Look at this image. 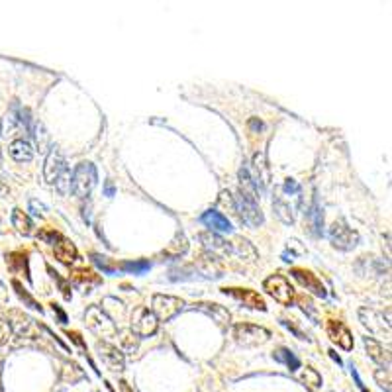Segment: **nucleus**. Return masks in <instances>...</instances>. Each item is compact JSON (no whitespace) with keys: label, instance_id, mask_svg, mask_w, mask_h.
<instances>
[{"label":"nucleus","instance_id":"nucleus-4","mask_svg":"<svg viewBox=\"0 0 392 392\" xmlns=\"http://www.w3.org/2000/svg\"><path fill=\"white\" fill-rule=\"evenodd\" d=\"M271 332L261 328V326H253V324H238L233 326V339L243 347H253L261 345L265 341H269Z\"/></svg>","mask_w":392,"mask_h":392},{"label":"nucleus","instance_id":"nucleus-39","mask_svg":"<svg viewBox=\"0 0 392 392\" xmlns=\"http://www.w3.org/2000/svg\"><path fill=\"white\" fill-rule=\"evenodd\" d=\"M49 272H51V277H53V279H55V281L59 283V288H61V292H63V296H65L67 300H71V288L67 287V283H65V281H63V279H61L59 275L53 271L51 267H49Z\"/></svg>","mask_w":392,"mask_h":392},{"label":"nucleus","instance_id":"nucleus-45","mask_svg":"<svg viewBox=\"0 0 392 392\" xmlns=\"http://www.w3.org/2000/svg\"><path fill=\"white\" fill-rule=\"evenodd\" d=\"M249 128H253V130H263V124L257 120V118H251V120H249Z\"/></svg>","mask_w":392,"mask_h":392},{"label":"nucleus","instance_id":"nucleus-42","mask_svg":"<svg viewBox=\"0 0 392 392\" xmlns=\"http://www.w3.org/2000/svg\"><path fill=\"white\" fill-rule=\"evenodd\" d=\"M51 308H53V312L57 314V318H59V322H61V324H65V322H67V316H65V312L61 310V306H59V304H51Z\"/></svg>","mask_w":392,"mask_h":392},{"label":"nucleus","instance_id":"nucleus-8","mask_svg":"<svg viewBox=\"0 0 392 392\" xmlns=\"http://www.w3.org/2000/svg\"><path fill=\"white\" fill-rule=\"evenodd\" d=\"M222 294H226L233 300L242 302L245 308H251V310H261L265 312L267 310V304L261 298V294H257L255 290H249V288H222Z\"/></svg>","mask_w":392,"mask_h":392},{"label":"nucleus","instance_id":"nucleus-25","mask_svg":"<svg viewBox=\"0 0 392 392\" xmlns=\"http://www.w3.org/2000/svg\"><path fill=\"white\" fill-rule=\"evenodd\" d=\"M240 194H243L245 198H251V200H257L255 182L251 179V173H249L247 167L240 169Z\"/></svg>","mask_w":392,"mask_h":392},{"label":"nucleus","instance_id":"nucleus-32","mask_svg":"<svg viewBox=\"0 0 392 392\" xmlns=\"http://www.w3.org/2000/svg\"><path fill=\"white\" fill-rule=\"evenodd\" d=\"M120 269L124 272H132V275H145L151 269V263L145 259H139V261H124L120 263Z\"/></svg>","mask_w":392,"mask_h":392},{"label":"nucleus","instance_id":"nucleus-1","mask_svg":"<svg viewBox=\"0 0 392 392\" xmlns=\"http://www.w3.org/2000/svg\"><path fill=\"white\" fill-rule=\"evenodd\" d=\"M96 181H98L96 167L89 161H85V163L76 165L75 173L71 177V190L75 192V196L85 200L92 192V188L96 186Z\"/></svg>","mask_w":392,"mask_h":392},{"label":"nucleus","instance_id":"nucleus-37","mask_svg":"<svg viewBox=\"0 0 392 392\" xmlns=\"http://www.w3.org/2000/svg\"><path fill=\"white\" fill-rule=\"evenodd\" d=\"M283 190H285V194H288V196H300V184L294 181V179H287Z\"/></svg>","mask_w":392,"mask_h":392},{"label":"nucleus","instance_id":"nucleus-11","mask_svg":"<svg viewBox=\"0 0 392 392\" xmlns=\"http://www.w3.org/2000/svg\"><path fill=\"white\" fill-rule=\"evenodd\" d=\"M67 169H69V167H67L65 157L61 155V151L57 149V147H51V151H49V155H47V159H46V167H44V177H46V181L49 182V184H55V181L59 179Z\"/></svg>","mask_w":392,"mask_h":392},{"label":"nucleus","instance_id":"nucleus-18","mask_svg":"<svg viewBox=\"0 0 392 392\" xmlns=\"http://www.w3.org/2000/svg\"><path fill=\"white\" fill-rule=\"evenodd\" d=\"M200 222H202L204 226L210 227V231H224V233L233 231L231 222L227 220L224 214H220V212H216V210H206L202 216H200Z\"/></svg>","mask_w":392,"mask_h":392},{"label":"nucleus","instance_id":"nucleus-27","mask_svg":"<svg viewBox=\"0 0 392 392\" xmlns=\"http://www.w3.org/2000/svg\"><path fill=\"white\" fill-rule=\"evenodd\" d=\"M272 357H275V361L283 363V365H287L288 371H296V369H300V359L290 351L287 347H281V349H277L275 353H272Z\"/></svg>","mask_w":392,"mask_h":392},{"label":"nucleus","instance_id":"nucleus-50","mask_svg":"<svg viewBox=\"0 0 392 392\" xmlns=\"http://www.w3.org/2000/svg\"><path fill=\"white\" fill-rule=\"evenodd\" d=\"M0 192H6V188H4V186H0Z\"/></svg>","mask_w":392,"mask_h":392},{"label":"nucleus","instance_id":"nucleus-9","mask_svg":"<svg viewBox=\"0 0 392 392\" xmlns=\"http://www.w3.org/2000/svg\"><path fill=\"white\" fill-rule=\"evenodd\" d=\"M159 322L157 318L151 314L147 308H139L134 314V322H132V333H136L139 337H151L157 332Z\"/></svg>","mask_w":392,"mask_h":392},{"label":"nucleus","instance_id":"nucleus-49","mask_svg":"<svg viewBox=\"0 0 392 392\" xmlns=\"http://www.w3.org/2000/svg\"><path fill=\"white\" fill-rule=\"evenodd\" d=\"M120 386H122V390H124V392H132V390H130V386H128V382H126V380H122Z\"/></svg>","mask_w":392,"mask_h":392},{"label":"nucleus","instance_id":"nucleus-17","mask_svg":"<svg viewBox=\"0 0 392 392\" xmlns=\"http://www.w3.org/2000/svg\"><path fill=\"white\" fill-rule=\"evenodd\" d=\"M200 242L204 243V247H206V251H210L214 255H218V253H222V255H226V253H231V243H227L222 236H218L216 231H202L200 233Z\"/></svg>","mask_w":392,"mask_h":392},{"label":"nucleus","instance_id":"nucleus-38","mask_svg":"<svg viewBox=\"0 0 392 392\" xmlns=\"http://www.w3.org/2000/svg\"><path fill=\"white\" fill-rule=\"evenodd\" d=\"M298 304L302 306V310L308 314V318H312V320H318V310L314 308V304L310 300H306V298H298Z\"/></svg>","mask_w":392,"mask_h":392},{"label":"nucleus","instance_id":"nucleus-15","mask_svg":"<svg viewBox=\"0 0 392 392\" xmlns=\"http://www.w3.org/2000/svg\"><path fill=\"white\" fill-rule=\"evenodd\" d=\"M96 349H98L102 361H104V365L110 369V371H114V373L124 371V355H122V351L118 347L110 345V343H106V341H98V343H96Z\"/></svg>","mask_w":392,"mask_h":392},{"label":"nucleus","instance_id":"nucleus-10","mask_svg":"<svg viewBox=\"0 0 392 392\" xmlns=\"http://www.w3.org/2000/svg\"><path fill=\"white\" fill-rule=\"evenodd\" d=\"M196 269L200 275H204L206 279H220L224 277V263L218 255H214L210 251H204L202 255L196 259Z\"/></svg>","mask_w":392,"mask_h":392},{"label":"nucleus","instance_id":"nucleus-13","mask_svg":"<svg viewBox=\"0 0 392 392\" xmlns=\"http://www.w3.org/2000/svg\"><path fill=\"white\" fill-rule=\"evenodd\" d=\"M89 310L92 312V316H96V320L91 318V316H87V324H89V328H91L92 332L102 333V335H116V333H118L116 326H114V322H112L110 318H106V314L102 312V308H98V306H91Z\"/></svg>","mask_w":392,"mask_h":392},{"label":"nucleus","instance_id":"nucleus-34","mask_svg":"<svg viewBox=\"0 0 392 392\" xmlns=\"http://www.w3.org/2000/svg\"><path fill=\"white\" fill-rule=\"evenodd\" d=\"M92 261H94V265H96L98 269H102L106 275H114V272H116V269H114V267L108 263V259H106V257L96 255V253H94V255H92Z\"/></svg>","mask_w":392,"mask_h":392},{"label":"nucleus","instance_id":"nucleus-26","mask_svg":"<svg viewBox=\"0 0 392 392\" xmlns=\"http://www.w3.org/2000/svg\"><path fill=\"white\" fill-rule=\"evenodd\" d=\"M12 224H14V227L22 233V236H31L33 233V222H31V218L26 214V212H22L20 208H16L14 212H12Z\"/></svg>","mask_w":392,"mask_h":392},{"label":"nucleus","instance_id":"nucleus-21","mask_svg":"<svg viewBox=\"0 0 392 392\" xmlns=\"http://www.w3.org/2000/svg\"><path fill=\"white\" fill-rule=\"evenodd\" d=\"M306 224L310 227V233L314 236V238H320L322 236V227H324V214H322V208H320V202H318V198L312 200V206L308 208L306 212Z\"/></svg>","mask_w":392,"mask_h":392},{"label":"nucleus","instance_id":"nucleus-6","mask_svg":"<svg viewBox=\"0 0 392 392\" xmlns=\"http://www.w3.org/2000/svg\"><path fill=\"white\" fill-rule=\"evenodd\" d=\"M233 200H236L238 216H240V220H242V222H245L247 226H251V227L263 226L265 218H263V214H261V210H259L257 200L245 198V196L240 194V192H238V196H233Z\"/></svg>","mask_w":392,"mask_h":392},{"label":"nucleus","instance_id":"nucleus-22","mask_svg":"<svg viewBox=\"0 0 392 392\" xmlns=\"http://www.w3.org/2000/svg\"><path fill=\"white\" fill-rule=\"evenodd\" d=\"M365 347H367L369 357H371L373 361H377L378 365H382L384 369H390V355H388V351H384V347L380 345L377 339L365 337Z\"/></svg>","mask_w":392,"mask_h":392},{"label":"nucleus","instance_id":"nucleus-3","mask_svg":"<svg viewBox=\"0 0 392 392\" xmlns=\"http://www.w3.org/2000/svg\"><path fill=\"white\" fill-rule=\"evenodd\" d=\"M184 300L177 296H167V294H155L151 300V314L157 318V322H169L177 316L181 310H184Z\"/></svg>","mask_w":392,"mask_h":392},{"label":"nucleus","instance_id":"nucleus-41","mask_svg":"<svg viewBox=\"0 0 392 392\" xmlns=\"http://www.w3.org/2000/svg\"><path fill=\"white\" fill-rule=\"evenodd\" d=\"M351 375H353V378H355V382H357L359 390H361V392H369L367 388H365V384H363V380H361V377H359V373H357V369H355V367H351Z\"/></svg>","mask_w":392,"mask_h":392},{"label":"nucleus","instance_id":"nucleus-28","mask_svg":"<svg viewBox=\"0 0 392 392\" xmlns=\"http://www.w3.org/2000/svg\"><path fill=\"white\" fill-rule=\"evenodd\" d=\"M188 251V242H186V236L179 231L177 236H175V240L169 243V247L165 249V255L169 257H181L184 255Z\"/></svg>","mask_w":392,"mask_h":392},{"label":"nucleus","instance_id":"nucleus-19","mask_svg":"<svg viewBox=\"0 0 392 392\" xmlns=\"http://www.w3.org/2000/svg\"><path fill=\"white\" fill-rule=\"evenodd\" d=\"M253 167H255V173H257V186H261V190H265L271 182V167L267 163V155L265 151H259L255 153L253 157Z\"/></svg>","mask_w":392,"mask_h":392},{"label":"nucleus","instance_id":"nucleus-47","mask_svg":"<svg viewBox=\"0 0 392 392\" xmlns=\"http://www.w3.org/2000/svg\"><path fill=\"white\" fill-rule=\"evenodd\" d=\"M328 353H330V357H332V359H333V361H335V363H337V365H343V361H341V357H339V355H337V353H335L333 349H330Z\"/></svg>","mask_w":392,"mask_h":392},{"label":"nucleus","instance_id":"nucleus-43","mask_svg":"<svg viewBox=\"0 0 392 392\" xmlns=\"http://www.w3.org/2000/svg\"><path fill=\"white\" fill-rule=\"evenodd\" d=\"M6 304H8V290L0 283V306H6Z\"/></svg>","mask_w":392,"mask_h":392},{"label":"nucleus","instance_id":"nucleus-35","mask_svg":"<svg viewBox=\"0 0 392 392\" xmlns=\"http://www.w3.org/2000/svg\"><path fill=\"white\" fill-rule=\"evenodd\" d=\"M306 384H312V386H322V377L318 375L314 369H310V367H306V375L302 378Z\"/></svg>","mask_w":392,"mask_h":392},{"label":"nucleus","instance_id":"nucleus-14","mask_svg":"<svg viewBox=\"0 0 392 392\" xmlns=\"http://www.w3.org/2000/svg\"><path fill=\"white\" fill-rule=\"evenodd\" d=\"M290 275H292L306 290H310L312 294H316L318 298H326V296H328V292H326V288L322 285V281L318 279L314 272L306 271V269H292Z\"/></svg>","mask_w":392,"mask_h":392},{"label":"nucleus","instance_id":"nucleus-7","mask_svg":"<svg viewBox=\"0 0 392 392\" xmlns=\"http://www.w3.org/2000/svg\"><path fill=\"white\" fill-rule=\"evenodd\" d=\"M359 318H361L363 326L373 335L390 339V324H388V320L382 314H378V312L371 310V308H361L359 310Z\"/></svg>","mask_w":392,"mask_h":392},{"label":"nucleus","instance_id":"nucleus-2","mask_svg":"<svg viewBox=\"0 0 392 392\" xmlns=\"http://www.w3.org/2000/svg\"><path fill=\"white\" fill-rule=\"evenodd\" d=\"M263 290L283 306H292L294 302V288L283 275H271L265 279Z\"/></svg>","mask_w":392,"mask_h":392},{"label":"nucleus","instance_id":"nucleus-16","mask_svg":"<svg viewBox=\"0 0 392 392\" xmlns=\"http://www.w3.org/2000/svg\"><path fill=\"white\" fill-rule=\"evenodd\" d=\"M328 335H330V339H332L333 343H337L341 349H345V351H351V349H353V335H351V332L345 328L343 322H339V320H330V322H328Z\"/></svg>","mask_w":392,"mask_h":392},{"label":"nucleus","instance_id":"nucleus-23","mask_svg":"<svg viewBox=\"0 0 392 392\" xmlns=\"http://www.w3.org/2000/svg\"><path fill=\"white\" fill-rule=\"evenodd\" d=\"M10 157L18 161V163H30L31 159H33V149H31L30 141H26V139H16L10 143Z\"/></svg>","mask_w":392,"mask_h":392},{"label":"nucleus","instance_id":"nucleus-24","mask_svg":"<svg viewBox=\"0 0 392 392\" xmlns=\"http://www.w3.org/2000/svg\"><path fill=\"white\" fill-rule=\"evenodd\" d=\"M6 263H8V269L18 275H24L28 281L30 279V269H28V253L26 251H14L10 255H6Z\"/></svg>","mask_w":392,"mask_h":392},{"label":"nucleus","instance_id":"nucleus-5","mask_svg":"<svg viewBox=\"0 0 392 392\" xmlns=\"http://www.w3.org/2000/svg\"><path fill=\"white\" fill-rule=\"evenodd\" d=\"M330 240H332L335 249L351 251V249L357 247V243H359V233H357L355 229H351L343 220H337V222L330 227Z\"/></svg>","mask_w":392,"mask_h":392},{"label":"nucleus","instance_id":"nucleus-36","mask_svg":"<svg viewBox=\"0 0 392 392\" xmlns=\"http://www.w3.org/2000/svg\"><path fill=\"white\" fill-rule=\"evenodd\" d=\"M40 240H44L46 243H51V245H55V243L61 240V236L55 231V229H42L40 231Z\"/></svg>","mask_w":392,"mask_h":392},{"label":"nucleus","instance_id":"nucleus-20","mask_svg":"<svg viewBox=\"0 0 392 392\" xmlns=\"http://www.w3.org/2000/svg\"><path fill=\"white\" fill-rule=\"evenodd\" d=\"M53 253H55V259H57L59 263H63V265H69V267H71L76 259H79L76 247L69 242V240H65V238H61L59 242L55 243Z\"/></svg>","mask_w":392,"mask_h":392},{"label":"nucleus","instance_id":"nucleus-30","mask_svg":"<svg viewBox=\"0 0 392 392\" xmlns=\"http://www.w3.org/2000/svg\"><path fill=\"white\" fill-rule=\"evenodd\" d=\"M272 208H275L277 216L281 218V222H283V224H287V226H292V224H294L292 208H290V204H288L285 198H277V200L272 202Z\"/></svg>","mask_w":392,"mask_h":392},{"label":"nucleus","instance_id":"nucleus-12","mask_svg":"<svg viewBox=\"0 0 392 392\" xmlns=\"http://www.w3.org/2000/svg\"><path fill=\"white\" fill-rule=\"evenodd\" d=\"M192 310H198L202 314H206L208 318H212L220 328H227L229 326V320H231V314L229 310L220 306V304H214V302H198L192 306Z\"/></svg>","mask_w":392,"mask_h":392},{"label":"nucleus","instance_id":"nucleus-40","mask_svg":"<svg viewBox=\"0 0 392 392\" xmlns=\"http://www.w3.org/2000/svg\"><path fill=\"white\" fill-rule=\"evenodd\" d=\"M30 210L35 214V216H44L46 214V206L42 204V202H37L35 198H31L30 200Z\"/></svg>","mask_w":392,"mask_h":392},{"label":"nucleus","instance_id":"nucleus-46","mask_svg":"<svg viewBox=\"0 0 392 392\" xmlns=\"http://www.w3.org/2000/svg\"><path fill=\"white\" fill-rule=\"evenodd\" d=\"M67 335H69V337H73V339H75V343H76V345L85 347V343H83V339H81V337H79V333H75V332H73V333H71V332H67Z\"/></svg>","mask_w":392,"mask_h":392},{"label":"nucleus","instance_id":"nucleus-48","mask_svg":"<svg viewBox=\"0 0 392 392\" xmlns=\"http://www.w3.org/2000/svg\"><path fill=\"white\" fill-rule=\"evenodd\" d=\"M294 257H296V255H294L292 251H290V253H288V251H285V253H283V259H285L287 263H290V261H294Z\"/></svg>","mask_w":392,"mask_h":392},{"label":"nucleus","instance_id":"nucleus-31","mask_svg":"<svg viewBox=\"0 0 392 392\" xmlns=\"http://www.w3.org/2000/svg\"><path fill=\"white\" fill-rule=\"evenodd\" d=\"M71 277H73V281L76 285H85L87 283V288H89V285H100L102 283L100 277L94 271H91V269H75Z\"/></svg>","mask_w":392,"mask_h":392},{"label":"nucleus","instance_id":"nucleus-33","mask_svg":"<svg viewBox=\"0 0 392 392\" xmlns=\"http://www.w3.org/2000/svg\"><path fill=\"white\" fill-rule=\"evenodd\" d=\"M12 287H14L16 294H18V298L24 302L26 306H30V308H33V310H40V312H44V308H42V306H40L37 302L31 298L30 294H28V290H24V287H22V285H20L18 281H12Z\"/></svg>","mask_w":392,"mask_h":392},{"label":"nucleus","instance_id":"nucleus-44","mask_svg":"<svg viewBox=\"0 0 392 392\" xmlns=\"http://www.w3.org/2000/svg\"><path fill=\"white\" fill-rule=\"evenodd\" d=\"M104 194L108 196V198H112V196L116 194V188H114V182H112V181H106V184H104Z\"/></svg>","mask_w":392,"mask_h":392},{"label":"nucleus","instance_id":"nucleus-29","mask_svg":"<svg viewBox=\"0 0 392 392\" xmlns=\"http://www.w3.org/2000/svg\"><path fill=\"white\" fill-rule=\"evenodd\" d=\"M231 253H238V255L243 257V259H247V261H255L257 259L255 247L247 242V240H243V238H238V240L233 242V245H231Z\"/></svg>","mask_w":392,"mask_h":392}]
</instances>
